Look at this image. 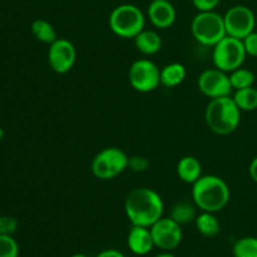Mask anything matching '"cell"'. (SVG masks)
Here are the masks:
<instances>
[{"instance_id":"1","label":"cell","mask_w":257,"mask_h":257,"mask_svg":"<svg viewBox=\"0 0 257 257\" xmlns=\"http://www.w3.org/2000/svg\"><path fill=\"white\" fill-rule=\"evenodd\" d=\"M124 212L132 226L151 227L163 217L165 203L160 193L152 188L137 187L125 197Z\"/></svg>"},{"instance_id":"2","label":"cell","mask_w":257,"mask_h":257,"mask_svg":"<svg viewBox=\"0 0 257 257\" xmlns=\"http://www.w3.org/2000/svg\"><path fill=\"white\" fill-rule=\"evenodd\" d=\"M231 192L227 182L220 176H201L192 185V201L196 207L205 212L216 213L230 202Z\"/></svg>"},{"instance_id":"3","label":"cell","mask_w":257,"mask_h":257,"mask_svg":"<svg viewBox=\"0 0 257 257\" xmlns=\"http://www.w3.org/2000/svg\"><path fill=\"white\" fill-rule=\"evenodd\" d=\"M207 127L218 136L235 132L241 122V110L231 95L210 99L205 110Z\"/></svg>"},{"instance_id":"4","label":"cell","mask_w":257,"mask_h":257,"mask_svg":"<svg viewBox=\"0 0 257 257\" xmlns=\"http://www.w3.org/2000/svg\"><path fill=\"white\" fill-rule=\"evenodd\" d=\"M145 14L133 4L118 5L109 15L110 30L123 39H135L145 29Z\"/></svg>"},{"instance_id":"5","label":"cell","mask_w":257,"mask_h":257,"mask_svg":"<svg viewBox=\"0 0 257 257\" xmlns=\"http://www.w3.org/2000/svg\"><path fill=\"white\" fill-rule=\"evenodd\" d=\"M191 32L196 42L205 47H215L227 35L223 15H220L215 10L198 12L191 23Z\"/></svg>"},{"instance_id":"6","label":"cell","mask_w":257,"mask_h":257,"mask_svg":"<svg viewBox=\"0 0 257 257\" xmlns=\"http://www.w3.org/2000/svg\"><path fill=\"white\" fill-rule=\"evenodd\" d=\"M128 160L130 157L127 153L120 148L107 147L95 155L90 170L98 180H113L128 170Z\"/></svg>"},{"instance_id":"7","label":"cell","mask_w":257,"mask_h":257,"mask_svg":"<svg viewBox=\"0 0 257 257\" xmlns=\"http://www.w3.org/2000/svg\"><path fill=\"white\" fill-rule=\"evenodd\" d=\"M246 57L247 54L242 40L230 35H226L215 47H212L213 65L226 73H231L232 70L242 67Z\"/></svg>"},{"instance_id":"8","label":"cell","mask_w":257,"mask_h":257,"mask_svg":"<svg viewBox=\"0 0 257 257\" xmlns=\"http://www.w3.org/2000/svg\"><path fill=\"white\" fill-rule=\"evenodd\" d=\"M161 69L150 59H138L132 63L128 70V80L135 90L150 93L161 85Z\"/></svg>"},{"instance_id":"9","label":"cell","mask_w":257,"mask_h":257,"mask_svg":"<svg viewBox=\"0 0 257 257\" xmlns=\"http://www.w3.org/2000/svg\"><path fill=\"white\" fill-rule=\"evenodd\" d=\"M227 35L243 40L248 34L255 32L257 19L252 10L245 5H235L223 15Z\"/></svg>"},{"instance_id":"10","label":"cell","mask_w":257,"mask_h":257,"mask_svg":"<svg viewBox=\"0 0 257 257\" xmlns=\"http://www.w3.org/2000/svg\"><path fill=\"white\" fill-rule=\"evenodd\" d=\"M152 233L153 243L155 247L161 248L162 251H173L182 242V228L180 223L168 216V217H161L157 222L153 223L150 227Z\"/></svg>"},{"instance_id":"11","label":"cell","mask_w":257,"mask_h":257,"mask_svg":"<svg viewBox=\"0 0 257 257\" xmlns=\"http://www.w3.org/2000/svg\"><path fill=\"white\" fill-rule=\"evenodd\" d=\"M197 85L200 92L210 99L230 95L233 90L228 73L215 67L201 73L197 79Z\"/></svg>"},{"instance_id":"12","label":"cell","mask_w":257,"mask_h":257,"mask_svg":"<svg viewBox=\"0 0 257 257\" xmlns=\"http://www.w3.org/2000/svg\"><path fill=\"white\" fill-rule=\"evenodd\" d=\"M77 60V49L70 40L58 38L49 45L48 63L58 74H65L73 69Z\"/></svg>"},{"instance_id":"13","label":"cell","mask_w":257,"mask_h":257,"mask_svg":"<svg viewBox=\"0 0 257 257\" xmlns=\"http://www.w3.org/2000/svg\"><path fill=\"white\" fill-rule=\"evenodd\" d=\"M150 22L157 29H168L177 18L175 7L170 0H152L147 10Z\"/></svg>"},{"instance_id":"14","label":"cell","mask_w":257,"mask_h":257,"mask_svg":"<svg viewBox=\"0 0 257 257\" xmlns=\"http://www.w3.org/2000/svg\"><path fill=\"white\" fill-rule=\"evenodd\" d=\"M127 245L135 255L146 256L150 253L155 247L150 227L132 226L127 236Z\"/></svg>"},{"instance_id":"15","label":"cell","mask_w":257,"mask_h":257,"mask_svg":"<svg viewBox=\"0 0 257 257\" xmlns=\"http://www.w3.org/2000/svg\"><path fill=\"white\" fill-rule=\"evenodd\" d=\"M133 40L135 47L143 55H155L162 48V38L156 30L143 29Z\"/></svg>"},{"instance_id":"16","label":"cell","mask_w":257,"mask_h":257,"mask_svg":"<svg viewBox=\"0 0 257 257\" xmlns=\"http://www.w3.org/2000/svg\"><path fill=\"white\" fill-rule=\"evenodd\" d=\"M177 175L181 181L193 185L202 176V165L193 156H185L177 163Z\"/></svg>"},{"instance_id":"17","label":"cell","mask_w":257,"mask_h":257,"mask_svg":"<svg viewBox=\"0 0 257 257\" xmlns=\"http://www.w3.org/2000/svg\"><path fill=\"white\" fill-rule=\"evenodd\" d=\"M187 70L181 63H170L161 69V85L166 88H175L182 84L186 79Z\"/></svg>"},{"instance_id":"18","label":"cell","mask_w":257,"mask_h":257,"mask_svg":"<svg viewBox=\"0 0 257 257\" xmlns=\"http://www.w3.org/2000/svg\"><path fill=\"white\" fill-rule=\"evenodd\" d=\"M195 225L198 232L205 237H216L221 231L220 221L212 212L202 211L200 215L196 216Z\"/></svg>"},{"instance_id":"19","label":"cell","mask_w":257,"mask_h":257,"mask_svg":"<svg viewBox=\"0 0 257 257\" xmlns=\"http://www.w3.org/2000/svg\"><path fill=\"white\" fill-rule=\"evenodd\" d=\"M33 35L35 39L44 44H52L58 39V34L55 28L53 27L52 23L45 19H35L30 25Z\"/></svg>"},{"instance_id":"20","label":"cell","mask_w":257,"mask_h":257,"mask_svg":"<svg viewBox=\"0 0 257 257\" xmlns=\"http://www.w3.org/2000/svg\"><path fill=\"white\" fill-rule=\"evenodd\" d=\"M232 98L241 112H252L257 109V89L253 85L235 90Z\"/></svg>"},{"instance_id":"21","label":"cell","mask_w":257,"mask_h":257,"mask_svg":"<svg viewBox=\"0 0 257 257\" xmlns=\"http://www.w3.org/2000/svg\"><path fill=\"white\" fill-rule=\"evenodd\" d=\"M196 205L188 202H178L171 210L170 217L181 226L196 220Z\"/></svg>"},{"instance_id":"22","label":"cell","mask_w":257,"mask_h":257,"mask_svg":"<svg viewBox=\"0 0 257 257\" xmlns=\"http://www.w3.org/2000/svg\"><path fill=\"white\" fill-rule=\"evenodd\" d=\"M228 77H230V82H231V85H232L233 90L252 87L256 79L252 70L246 69V68L243 67H240L237 68V69L232 70L231 73H228Z\"/></svg>"},{"instance_id":"23","label":"cell","mask_w":257,"mask_h":257,"mask_svg":"<svg viewBox=\"0 0 257 257\" xmlns=\"http://www.w3.org/2000/svg\"><path fill=\"white\" fill-rule=\"evenodd\" d=\"M232 253L235 257H257V237L238 238L233 243Z\"/></svg>"},{"instance_id":"24","label":"cell","mask_w":257,"mask_h":257,"mask_svg":"<svg viewBox=\"0 0 257 257\" xmlns=\"http://www.w3.org/2000/svg\"><path fill=\"white\" fill-rule=\"evenodd\" d=\"M0 257H19V245L13 236L0 235Z\"/></svg>"},{"instance_id":"25","label":"cell","mask_w":257,"mask_h":257,"mask_svg":"<svg viewBox=\"0 0 257 257\" xmlns=\"http://www.w3.org/2000/svg\"><path fill=\"white\" fill-rule=\"evenodd\" d=\"M18 227H19V222L14 216H0V235L13 236L18 231Z\"/></svg>"},{"instance_id":"26","label":"cell","mask_w":257,"mask_h":257,"mask_svg":"<svg viewBox=\"0 0 257 257\" xmlns=\"http://www.w3.org/2000/svg\"><path fill=\"white\" fill-rule=\"evenodd\" d=\"M148 167H150V161L143 156H132L128 160V170L133 172H145Z\"/></svg>"},{"instance_id":"27","label":"cell","mask_w":257,"mask_h":257,"mask_svg":"<svg viewBox=\"0 0 257 257\" xmlns=\"http://www.w3.org/2000/svg\"><path fill=\"white\" fill-rule=\"evenodd\" d=\"M245 45L246 54L257 58V32H252L242 40Z\"/></svg>"},{"instance_id":"28","label":"cell","mask_w":257,"mask_h":257,"mask_svg":"<svg viewBox=\"0 0 257 257\" xmlns=\"http://www.w3.org/2000/svg\"><path fill=\"white\" fill-rule=\"evenodd\" d=\"M198 12H212L220 4V0H192Z\"/></svg>"},{"instance_id":"29","label":"cell","mask_w":257,"mask_h":257,"mask_svg":"<svg viewBox=\"0 0 257 257\" xmlns=\"http://www.w3.org/2000/svg\"><path fill=\"white\" fill-rule=\"evenodd\" d=\"M95 257H125L120 251L114 250V248H108V250L102 251V252L98 253Z\"/></svg>"},{"instance_id":"30","label":"cell","mask_w":257,"mask_h":257,"mask_svg":"<svg viewBox=\"0 0 257 257\" xmlns=\"http://www.w3.org/2000/svg\"><path fill=\"white\" fill-rule=\"evenodd\" d=\"M248 173H250L251 180L255 183H257V156L251 161L250 167H248Z\"/></svg>"},{"instance_id":"31","label":"cell","mask_w":257,"mask_h":257,"mask_svg":"<svg viewBox=\"0 0 257 257\" xmlns=\"http://www.w3.org/2000/svg\"><path fill=\"white\" fill-rule=\"evenodd\" d=\"M155 257H176L175 255H172L171 252H168V251H163L162 253H160V255L155 256Z\"/></svg>"},{"instance_id":"32","label":"cell","mask_w":257,"mask_h":257,"mask_svg":"<svg viewBox=\"0 0 257 257\" xmlns=\"http://www.w3.org/2000/svg\"><path fill=\"white\" fill-rule=\"evenodd\" d=\"M70 257H88V256L84 255V253H74V255H72Z\"/></svg>"},{"instance_id":"33","label":"cell","mask_w":257,"mask_h":257,"mask_svg":"<svg viewBox=\"0 0 257 257\" xmlns=\"http://www.w3.org/2000/svg\"><path fill=\"white\" fill-rule=\"evenodd\" d=\"M3 138H4V130H3L2 127H0V141H2Z\"/></svg>"}]
</instances>
